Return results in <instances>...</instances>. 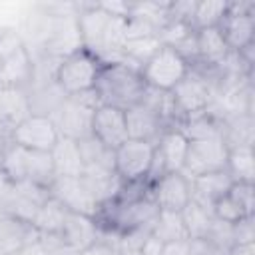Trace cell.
I'll list each match as a JSON object with an SVG mask.
<instances>
[{"instance_id":"16","label":"cell","mask_w":255,"mask_h":255,"mask_svg":"<svg viewBox=\"0 0 255 255\" xmlns=\"http://www.w3.org/2000/svg\"><path fill=\"white\" fill-rule=\"evenodd\" d=\"M233 185L231 175L227 173V169H219V171H209L197 177L189 179V187H191V201L211 209L213 201L217 197H221L223 193L229 191V187Z\"/></svg>"},{"instance_id":"4","label":"cell","mask_w":255,"mask_h":255,"mask_svg":"<svg viewBox=\"0 0 255 255\" xmlns=\"http://www.w3.org/2000/svg\"><path fill=\"white\" fill-rule=\"evenodd\" d=\"M147 88L171 92L189 72V62L173 48L159 46V50L139 68Z\"/></svg>"},{"instance_id":"30","label":"cell","mask_w":255,"mask_h":255,"mask_svg":"<svg viewBox=\"0 0 255 255\" xmlns=\"http://www.w3.org/2000/svg\"><path fill=\"white\" fill-rule=\"evenodd\" d=\"M211 213L213 217L221 219V221H227V223H237L239 219L243 217H249L251 213L245 211V207L235 199V195L231 191L223 193L221 197H217L211 205Z\"/></svg>"},{"instance_id":"34","label":"cell","mask_w":255,"mask_h":255,"mask_svg":"<svg viewBox=\"0 0 255 255\" xmlns=\"http://www.w3.org/2000/svg\"><path fill=\"white\" fill-rule=\"evenodd\" d=\"M229 191L235 195V199L245 207L247 213L255 215V185L245 183V181H233Z\"/></svg>"},{"instance_id":"5","label":"cell","mask_w":255,"mask_h":255,"mask_svg":"<svg viewBox=\"0 0 255 255\" xmlns=\"http://www.w3.org/2000/svg\"><path fill=\"white\" fill-rule=\"evenodd\" d=\"M155 145L141 139L128 137L122 145L114 149V169L124 183L147 181V173L153 161Z\"/></svg>"},{"instance_id":"7","label":"cell","mask_w":255,"mask_h":255,"mask_svg":"<svg viewBox=\"0 0 255 255\" xmlns=\"http://www.w3.org/2000/svg\"><path fill=\"white\" fill-rule=\"evenodd\" d=\"M50 197V189L32 181H12L0 195V213L32 223L38 207Z\"/></svg>"},{"instance_id":"38","label":"cell","mask_w":255,"mask_h":255,"mask_svg":"<svg viewBox=\"0 0 255 255\" xmlns=\"http://www.w3.org/2000/svg\"><path fill=\"white\" fill-rule=\"evenodd\" d=\"M227 255H255V245H235Z\"/></svg>"},{"instance_id":"31","label":"cell","mask_w":255,"mask_h":255,"mask_svg":"<svg viewBox=\"0 0 255 255\" xmlns=\"http://www.w3.org/2000/svg\"><path fill=\"white\" fill-rule=\"evenodd\" d=\"M209 245L221 249L223 253H229L233 247H235V239H233V223H227V221H221L217 217H213L211 221V227L205 235V239Z\"/></svg>"},{"instance_id":"1","label":"cell","mask_w":255,"mask_h":255,"mask_svg":"<svg viewBox=\"0 0 255 255\" xmlns=\"http://www.w3.org/2000/svg\"><path fill=\"white\" fill-rule=\"evenodd\" d=\"M145 82L139 68L128 62H106L94 84V94L100 106L118 108L122 112L139 104L145 92Z\"/></svg>"},{"instance_id":"22","label":"cell","mask_w":255,"mask_h":255,"mask_svg":"<svg viewBox=\"0 0 255 255\" xmlns=\"http://www.w3.org/2000/svg\"><path fill=\"white\" fill-rule=\"evenodd\" d=\"M68 209L56 199V197H48L36 211L34 219H32V227L38 233H60L66 217H68Z\"/></svg>"},{"instance_id":"36","label":"cell","mask_w":255,"mask_h":255,"mask_svg":"<svg viewBox=\"0 0 255 255\" xmlns=\"http://www.w3.org/2000/svg\"><path fill=\"white\" fill-rule=\"evenodd\" d=\"M80 255H122L120 249L112 243H106V241H96L92 247H88L86 251H82Z\"/></svg>"},{"instance_id":"37","label":"cell","mask_w":255,"mask_h":255,"mask_svg":"<svg viewBox=\"0 0 255 255\" xmlns=\"http://www.w3.org/2000/svg\"><path fill=\"white\" fill-rule=\"evenodd\" d=\"M187 251H189V239H183V241L165 243V249L161 255H187Z\"/></svg>"},{"instance_id":"15","label":"cell","mask_w":255,"mask_h":255,"mask_svg":"<svg viewBox=\"0 0 255 255\" xmlns=\"http://www.w3.org/2000/svg\"><path fill=\"white\" fill-rule=\"evenodd\" d=\"M98 233H100V229H98V223L94 217L70 211L64 227L58 235L72 251H76L80 255L82 251H86L88 247H92L98 241Z\"/></svg>"},{"instance_id":"29","label":"cell","mask_w":255,"mask_h":255,"mask_svg":"<svg viewBox=\"0 0 255 255\" xmlns=\"http://www.w3.org/2000/svg\"><path fill=\"white\" fill-rule=\"evenodd\" d=\"M227 6H229V2H221V0H199V2H195L193 14H191V26L195 30L219 26V22L223 20V16L227 12Z\"/></svg>"},{"instance_id":"12","label":"cell","mask_w":255,"mask_h":255,"mask_svg":"<svg viewBox=\"0 0 255 255\" xmlns=\"http://www.w3.org/2000/svg\"><path fill=\"white\" fill-rule=\"evenodd\" d=\"M151 197L159 211H181L191 201L189 179L181 171H169L151 181Z\"/></svg>"},{"instance_id":"35","label":"cell","mask_w":255,"mask_h":255,"mask_svg":"<svg viewBox=\"0 0 255 255\" xmlns=\"http://www.w3.org/2000/svg\"><path fill=\"white\" fill-rule=\"evenodd\" d=\"M165 249V243L161 239H157L151 231L147 233V237L141 241L139 245V255H161Z\"/></svg>"},{"instance_id":"21","label":"cell","mask_w":255,"mask_h":255,"mask_svg":"<svg viewBox=\"0 0 255 255\" xmlns=\"http://www.w3.org/2000/svg\"><path fill=\"white\" fill-rule=\"evenodd\" d=\"M227 173L233 181H255V151L253 145H233L227 151Z\"/></svg>"},{"instance_id":"8","label":"cell","mask_w":255,"mask_h":255,"mask_svg":"<svg viewBox=\"0 0 255 255\" xmlns=\"http://www.w3.org/2000/svg\"><path fill=\"white\" fill-rule=\"evenodd\" d=\"M227 143L223 137H211V139H199V141H189L185 163L181 173L191 179L209 171H219L225 169L227 163Z\"/></svg>"},{"instance_id":"9","label":"cell","mask_w":255,"mask_h":255,"mask_svg":"<svg viewBox=\"0 0 255 255\" xmlns=\"http://www.w3.org/2000/svg\"><path fill=\"white\" fill-rule=\"evenodd\" d=\"M175 112L179 116V126L181 122L195 118L199 114H205L209 110V106L213 104V92L211 88L199 80L197 76H193L191 72H187V76L169 92Z\"/></svg>"},{"instance_id":"26","label":"cell","mask_w":255,"mask_h":255,"mask_svg":"<svg viewBox=\"0 0 255 255\" xmlns=\"http://www.w3.org/2000/svg\"><path fill=\"white\" fill-rule=\"evenodd\" d=\"M181 219L185 225L187 239H205V235L211 227V221H213V213H211V209H207L195 201H189L181 209Z\"/></svg>"},{"instance_id":"41","label":"cell","mask_w":255,"mask_h":255,"mask_svg":"<svg viewBox=\"0 0 255 255\" xmlns=\"http://www.w3.org/2000/svg\"><path fill=\"white\" fill-rule=\"evenodd\" d=\"M14 255H22V253H20V251H18V253H14Z\"/></svg>"},{"instance_id":"28","label":"cell","mask_w":255,"mask_h":255,"mask_svg":"<svg viewBox=\"0 0 255 255\" xmlns=\"http://www.w3.org/2000/svg\"><path fill=\"white\" fill-rule=\"evenodd\" d=\"M82 157H84V171L86 169H114V149L106 147L94 135L84 137L78 141ZM116 171V169H114Z\"/></svg>"},{"instance_id":"17","label":"cell","mask_w":255,"mask_h":255,"mask_svg":"<svg viewBox=\"0 0 255 255\" xmlns=\"http://www.w3.org/2000/svg\"><path fill=\"white\" fill-rule=\"evenodd\" d=\"M28 92V104H30V114L34 116H48L52 118V114L62 106V102L68 98L60 86L56 84V80H32L30 86L26 88Z\"/></svg>"},{"instance_id":"23","label":"cell","mask_w":255,"mask_h":255,"mask_svg":"<svg viewBox=\"0 0 255 255\" xmlns=\"http://www.w3.org/2000/svg\"><path fill=\"white\" fill-rule=\"evenodd\" d=\"M195 50L197 58L205 62H221L229 54V48L217 26L195 30Z\"/></svg>"},{"instance_id":"27","label":"cell","mask_w":255,"mask_h":255,"mask_svg":"<svg viewBox=\"0 0 255 255\" xmlns=\"http://www.w3.org/2000/svg\"><path fill=\"white\" fill-rule=\"evenodd\" d=\"M151 233L163 243L183 241L187 239L185 225L181 219V211H159L151 223Z\"/></svg>"},{"instance_id":"11","label":"cell","mask_w":255,"mask_h":255,"mask_svg":"<svg viewBox=\"0 0 255 255\" xmlns=\"http://www.w3.org/2000/svg\"><path fill=\"white\" fill-rule=\"evenodd\" d=\"M50 195L56 197L72 213L96 217L100 209L98 199L94 197L90 185L86 183L82 175L80 177H54L50 185Z\"/></svg>"},{"instance_id":"6","label":"cell","mask_w":255,"mask_h":255,"mask_svg":"<svg viewBox=\"0 0 255 255\" xmlns=\"http://www.w3.org/2000/svg\"><path fill=\"white\" fill-rule=\"evenodd\" d=\"M217 28L229 52H239L255 44V2H229Z\"/></svg>"},{"instance_id":"24","label":"cell","mask_w":255,"mask_h":255,"mask_svg":"<svg viewBox=\"0 0 255 255\" xmlns=\"http://www.w3.org/2000/svg\"><path fill=\"white\" fill-rule=\"evenodd\" d=\"M179 129L185 133V137L189 141L221 137V120L207 110L205 114H199L195 118H189V120L181 122Z\"/></svg>"},{"instance_id":"18","label":"cell","mask_w":255,"mask_h":255,"mask_svg":"<svg viewBox=\"0 0 255 255\" xmlns=\"http://www.w3.org/2000/svg\"><path fill=\"white\" fill-rule=\"evenodd\" d=\"M34 80V62L28 48H20L14 54L2 58L0 64V86L28 88Z\"/></svg>"},{"instance_id":"2","label":"cell","mask_w":255,"mask_h":255,"mask_svg":"<svg viewBox=\"0 0 255 255\" xmlns=\"http://www.w3.org/2000/svg\"><path fill=\"white\" fill-rule=\"evenodd\" d=\"M102 64L104 62L96 54H92L90 50L82 46L58 62L54 80L66 96H78L84 92H92Z\"/></svg>"},{"instance_id":"25","label":"cell","mask_w":255,"mask_h":255,"mask_svg":"<svg viewBox=\"0 0 255 255\" xmlns=\"http://www.w3.org/2000/svg\"><path fill=\"white\" fill-rule=\"evenodd\" d=\"M54 177H56V173H54V163H52L50 151L28 149L26 151V181H32V183H38V185L50 189Z\"/></svg>"},{"instance_id":"14","label":"cell","mask_w":255,"mask_h":255,"mask_svg":"<svg viewBox=\"0 0 255 255\" xmlns=\"http://www.w3.org/2000/svg\"><path fill=\"white\" fill-rule=\"evenodd\" d=\"M92 135L102 141L106 147L116 149L128 139V126H126V114L118 108L110 106H98L92 120Z\"/></svg>"},{"instance_id":"19","label":"cell","mask_w":255,"mask_h":255,"mask_svg":"<svg viewBox=\"0 0 255 255\" xmlns=\"http://www.w3.org/2000/svg\"><path fill=\"white\" fill-rule=\"evenodd\" d=\"M50 155H52L56 177H80L84 173L86 165H84V157H82V151L76 139L60 135Z\"/></svg>"},{"instance_id":"33","label":"cell","mask_w":255,"mask_h":255,"mask_svg":"<svg viewBox=\"0 0 255 255\" xmlns=\"http://www.w3.org/2000/svg\"><path fill=\"white\" fill-rule=\"evenodd\" d=\"M233 239L235 245H255V215L233 223Z\"/></svg>"},{"instance_id":"3","label":"cell","mask_w":255,"mask_h":255,"mask_svg":"<svg viewBox=\"0 0 255 255\" xmlns=\"http://www.w3.org/2000/svg\"><path fill=\"white\" fill-rule=\"evenodd\" d=\"M98 98L92 92H84L78 96H68L62 106L52 114V122L62 137L84 139L92 135V120L98 110Z\"/></svg>"},{"instance_id":"39","label":"cell","mask_w":255,"mask_h":255,"mask_svg":"<svg viewBox=\"0 0 255 255\" xmlns=\"http://www.w3.org/2000/svg\"><path fill=\"white\" fill-rule=\"evenodd\" d=\"M2 145H4V143H0V161H2Z\"/></svg>"},{"instance_id":"40","label":"cell","mask_w":255,"mask_h":255,"mask_svg":"<svg viewBox=\"0 0 255 255\" xmlns=\"http://www.w3.org/2000/svg\"><path fill=\"white\" fill-rule=\"evenodd\" d=\"M0 255H4V251H2V245H0Z\"/></svg>"},{"instance_id":"13","label":"cell","mask_w":255,"mask_h":255,"mask_svg":"<svg viewBox=\"0 0 255 255\" xmlns=\"http://www.w3.org/2000/svg\"><path fill=\"white\" fill-rule=\"evenodd\" d=\"M124 114H126L128 137H131V139H141V141H149L155 145L159 135L165 129H169L167 124L163 122V118L143 102L131 106Z\"/></svg>"},{"instance_id":"20","label":"cell","mask_w":255,"mask_h":255,"mask_svg":"<svg viewBox=\"0 0 255 255\" xmlns=\"http://www.w3.org/2000/svg\"><path fill=\"white\" fill-rule=\"evenodd\" d=\"M30 116L26 88L0 86V120L12 129L16 124Z\"/></svg>"},{"instance_id":"10","label":"cell","mask_w":255,"mask_h":255,"mask_svg":"<svg viewBox=\"0 0 255 255\" xmlns=\"http://www.w3.org/2000/svg\"><path fill=\"white\" fill-rule=\"evenodd\" d=\"M60 139V133L48 116H34L30 114L26 120L16 124L10 131V141L34 151H52L56 141Z\"/></svg>"},{"instance_id":"32","label":"cell","mask_w":255,"mask_h":255,"mask_svg":"<svg viewBox=\"0 0 255 255\" xmlns=\"http://www.w3.org/2000/svg\"><path fill=\"white\" fill-rule=\"evenodd\" d=\"M20 48H24V40H22L18 28H10V26L0 28V60L14 54Z\"/></svg>"}]
</instances>
